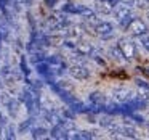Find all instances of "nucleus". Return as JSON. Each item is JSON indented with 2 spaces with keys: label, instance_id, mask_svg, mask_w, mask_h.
<instances>
[{
  "label": "nucleus",
  "instance_id": "obj_1",
  "mask_svg": "<svg viewBox=\"0 0 149 140\" xmlns=\"http://www.w3.org/2000/svg\"><path fill=\"white\" fill-rule=\"evenodd\" d=\"M114 18H116V21L120 24L122 27H125L130 24V21L133 20V15H132V7L127 4H122V2H119V4L114 7V11H112Z\"/></svg>",
  "mask_w": 149,
  "mask_h": 140
},
{
  "label": "nucleus",
  "instance_id": "obj_2",
  "mask_svg": "<svg viewBox=\"0 0 149 140\" xmlns=\"http://www.w3.org/2000/svg\"><path fill=\"white\" fill-rule=\"evenodd\" d=\"M117 47L120 49V52H122L123 56H125L127 61H132V60L136 58V45H135V44H133L130 39H127V37L119 39Z\"/></svg>",
  "mask_w": 149,
  "mask_h": 140
},
{
  "label": "nucleus",
  "instance_id": "obj_3",
  "mask_svg": "<svg viewBox=\"0 0 149 140\" xmlns=\"http://www.w3.org/2000/svg\"><path fill=\"white\" fill-rule=\"evenodd\" d=\"M93 34L101 39H111L114 36V24L109 21H96L93 26Z\"/></svg>",
  "mask_w": 149,
  "mask_h": 140
},
{
  "label": "nucleus",
  "instance_id": "obj_4",
  "mask_svg": "<svg viewBox=\"0 0 149 140\" xmlns=\"http://www.w3.org/2000/svg\"><path fill=\"white\" fill-rule=\"evenodd\" d=\"M135 97H136V94L128 87H117V89H114V92H112V98L117 103H127V101L133 100Z\"/></svg>",
  "mask_w": 149,
  "mask_h": 140
},
{
  "label": "nucleus",
  "instance_id": "obj_5",
  "mask_svg": "<svg viewBox=\"0 0 149 140\" xmlns=\"http://www.w3.org/2000/svg\"><path fill=\"white\" fill-rule=\"evenodd\" d=\"M127 31H128L133 37H141L143 34L148 32V26H146V23L143 20H139V18H133V20L130 21V24L127 26Z\"/></svg>",
  "mask_w": 149,
  "mask_h": 140
},
{
  "label": "nucleus",
  "instance_id": "obj_6",
  "mask_svg": "<svg viewBox=\"0 0 149 140\" xmlns=\"http://www.w3.org/2000/svg\"><path fill=\"white\" fill-rule=\"evenodd\" d=\"M69 76H71L72 79H75V81H87V79L90 77V69L84 65L75 63V65H72L71 68H69Z\"/></svg>",
  "mask_w": 149,
  "mask_h": 140
},
{
  "label": "nucleus",
  "instance_id": "obj_7",
  "mask_svg": "<svg viewBox=\"0 0 149 140\" xmlns=\"http://www.w3.org/2000/svg\"><path fill=\"white\" fill-rule=\"evenodd\" d=\"M114 7L116 4L109 2V0H96V5H95V10H96L98 15H111L114 11Z\"/></svg>",
  "mask_w": 149,
  "mask_h": 140
},
{
  "label": "nucleus",
  "instance_id": "obj_8",
  "mask_svg": "<svg viewBox=\"0 0 149 140\" xmlns=\"http://www.w3.org/2000/svg\"><path fill=\"white\" fill-rule=\"evenodd\" d=\"M75 52H77V55L80 56H91L93 55V45L88 42H85V40H80L79 39L77 42H75Z\"/></svg>",
  "mask_w": 149,
  "mask_h": 140
},
{
  "label": "nucleus",
  "instance_id": "obj_9",
  "mask_svg": "<svg viewBox=\"0 0 149 140\" xmlns=\"http://www.w3.org/2000/svg\"><path fill=\"white\" fill-rule=\"evenodd\" d=\"M42 116H43V121H47V122L52 124V126H55V124L59 122V121H63L61 114H59L56 110H53V108H48V110H45Z\"/></svg>",
  "mask_w": 149,
  "mask_h": 140
},
{
  "label": "nucleus",
  "instance_id": "obj_10",
  "mask_svg": "<svg viewBox=\"0 0 149 140\" xmlns=\"http://www.w3.org/2000/svg\"><path fill=\"white\" fill-rule=\"evenodd\" d=\"M98 124H100L103 129H106V130H109V129H112L114 126L117 124V121L114 119V116L112 114H109V113H106V114H103V116L98 119Z\"/></svg>",
  "mask_w": 149,
  "mask_h": 140
},
{
  "label": "nucleus",
  "instance_id": "obj_11",
  "mask_svg": "<svg viewBox=\"0 0 149 140\" xmlns=\"http://www.w3.org/2000/svg\"><path fill=\"white\" fill-rule=\"evenodd\" d=\"M7 111H8V116L10 117H16L18 116V113H19V100H16V98H13V100L10 101V103L7 105Z\"/></svg>",
  "mask_w": 149,
  "mask_h": 140
},
{
  "label": "nucleus",
  "instance_id": "obj_12",
  "mask_svg": "<svg viewBox=\"0 0 149 140\" xmlns=\"http://www.w3.org/2000/svg\"><path fill=\"white\" fill-rule=\"evenodd\" d=\"M95 132H90V130H75V134L72 135L74 140H90L95 139Z\"/></svg>",
  "mask_w": 149,
  "mask_h": 140
},
{
  "label": "nucleus",
  "instance_id": "obj_13",
  "mask_svg": "<svg viewBox=\"0 0 149 140\" xmlns=\"http://www.w3.org/2000/svg\"><path fill=\"white\" fill-rule=\"evenodd\" d=\"M31 134H32V139H45V137H50L47 135V134H50L48 129H45V127H32L31 129Z\"/></svg>",
  "mask_w": 149,
  "mask_h": 140
},
{
  "label": "nucleus",
  "instance_id": "obj_14",
  "mask_svg": "<svg viewBox=\"0 0 149 140\" xmlns=\"http://www.w3.org/2000/svg\"><path fill=\"white\" fill-rule=\"evenodd\" d=\"M82 7H84V5L66 4L64 7H63V11H64V13H71V15H80V11H82Z\"/></svg>",
  "mask_w": 149,
  "mask_h": 140
},
{
  "label": "nucleus",
  "instance_id": "obj_15",
  "mask_svg": "<svg viewBox=\"0 0 149 140\" xmlns=\"http://www.w3.org/2000/svg\"><path fill=\"white\" fill-rule=\"evenodd\" d=\"M3 134H5V139H8V140H11V139H15L16 137V129L13 127V124L11 122H8L7 126L3 127Z\"/></svg>",
  "mask_w": 149,
  "mask_h": 140
},
{
  "label": "nucleus",
  "instance_id": "obj_16",
  "mask_svg": "<svg viewBox=\"0 0 149 140\" xmlns=\"http://www.w3.org/2000/svg\"><path fill=\"white\" fill-rule=\"evenodd\" d=\"M11 100H13V95L7 94V92H2V94H0V103L3 105V106H7Z\"/></svg>",
  "mask_w": 149,
  "mask_h": 140
},
{
  "label": "nucleus",
  "instance_id": "obj_17",
  "mask_svg": "<svg viewBox=\"0 0 149 140\" xmlns=\"http://www.w3.org/2000/svg\"><path fill=\"white\" fill-rule=\"evenodd\" d=\"M139 42H141V45L144 47V50L149 53V31L146 34H143L141 37H139Z\"/></svg>",
  "mask_w": 149,
  "mask_h": 140
},
{
  "label": "nucleus",
  "instance_id": "obj_18",
  "mask_svg": "<svg viewBox=\"0 0 149 140\" xmlns=\"http://www.w3.org/2000/svg\"><path fill=\"white\" fill-rule=\"evenodd\" d=\"M32 124H34V117H29L27 121H24V122H21V124H19L18 130H19V132H24V130H26V129H29V127L32 126Z\"/></svg>",
  "mask_w": 149,
  "mask_h": 140
},
{
  "label": "nucleus",
  "instance_id": "obj_19",
  "mask_svg": "<svg viewBox=\"0 0 149 140\" xmlns=\"http://www.w3.org/2000/svg\"><path fill=\"white\" fill-rule=\"evenodd\" d=\"M119 2L127 4V5H130V7H135V5H136V0H119Z\"/></svg>",
  "mask_w": 149,
  "mask_h": 140
},
{
  "label": "nucleus",
  "instance_id": "obj_20",
  "mask_svg": "<svg viewBox=\"0 0 149 140\" xmlns=\"http://www.w3.org/2000/svg\"><path fill=\"white\" fill-rule=\"evenodd\" d=\"M45 2H47V5H48V7H55L58 0H45Z\"/></svg>",
  "mask_w": 149,
  "mask_h": 140
},
{
  "label": "nucleus",
  "instance_id": "obj_21",
  "mask_svg": "<svg viewBox=\"0 0 149 140\" xmlns=\"http://www.w3.org/2000/svg\"><path fill=\"white\" fill-rule=\"evenodd\" d=\"M2 90H3V79L0 77V92H2Z\"/></svg>",
  "mask_w": 149,
  "mask_h": 140
},
{
  "label": "nucleus",
  "instance_id": "obj_22",
  "mask_svg": "<svg viewBox=\"0 0 149 140\" xmlns=\"http://www.w3.org/2000/svg\"><path fill=\"white\" fill-rule=\"evenodd\" d=\"M2 134H3V129H2V127H0V137H2Z\"/></svg>",
  "mask_w": 149,
  "mask_h": 140
},
{
  "label": "nucleus",
  "instance_id": "obj_23",
  "mask_svg": "<svg viewBox=\"0 0 149 140\" xmlns=\"http://www.w3.org/2000/svg\"><path fill=\"white\" fill-rule=\"evenodd\" d=\"M146 124H148V127H149V121H148V122H146Z\"/></svg>",
  "mask_w": 149,
  "mask_h": 140
},
{
  "label": "nucleus",
  "instance_id": "obj_24",
  "mask_svg": "<svg viewBox=\"0 0 149 140\" xmlns=\"http://www.w3.org/2000/svg\"><path fill=\"white\" fill-rule=\"evenodd\" d=\"M148 20H149V11H148Z\"/></svg>",
  "mask_w": 149,
  "mask_h": 140
}]
</instances>
